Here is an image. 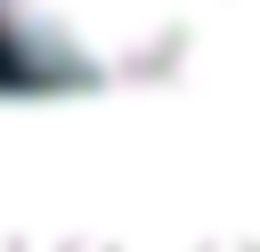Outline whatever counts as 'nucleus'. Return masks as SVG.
<instances>
[{"instance_id": "1", "label": "nucleus", "mask_w": 260, "mask_h": 252, "mask_svg": "<svg viewBox=\"0 0 260 252\" xmlns=\"http://www.w3.org/2000/svg\"><path fill=\"white\" fill-rule=\"evenodd\" d=\"M236 0H0V33L57 73L130 81V73H187L203 33Z\"/></svg>"}, {"instance_id": "2", "label": "nucleus", "mask_w": 260, "mask_h": 252, "mask_svg": "<svg viewBox=\"0 0 260 252\" xmlns=\"http://www.w3.org/2000/svg\"><path fill=\"white\" fill-rule=\"evenodd\" d=\"M187 73L195 81H260V0H236L203 33V49L187 57Z\"/></svg>"}]
</instances>
